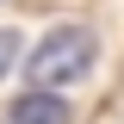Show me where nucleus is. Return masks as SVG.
Listing matches in <instances>:
<instances>
[{"mask_svg":"<svg viewBox=\"0 0 124 124\" xmlns=\"http://www.w3.org/2000/svg\"><path fill=\"white\" fill-rule=\"evenodd\" d=\"M19 62V31H0V75Z\"/></svg>","mask_w":124,"mask_h":124,"instance_id":"nucleus-3","label":"nucleus"},{"mask_svg":"<svg viewBox=\"0 0 124 124\" xmlns=\"http://www.w3.org/2000/svg\"><path fill=\"white\" fill-rule=\"evenodd\" d=\"M93 31L87 25H56L44 37V44L25 56V75H31V93H56V87H68V81H81L93 68Z\"/></svg>","mask_w":124,"mask_h":124,"instance_id":"nucleus-1","label":"nucleus"},{"mask_svg":"<svg viewBox=\"0 0 124 124\" xmlns=\"http://www.w3.org/2000/svg\"><path fill=\"white\" fill-rule=\"evenodd\" d=\"M6 124H68V99L62 93H25V99H13Z\"/></svg>","mask_w":124,"mask_h":124,"instance_id":"nucleus-2","label":"nucleus"}]
</instances>
